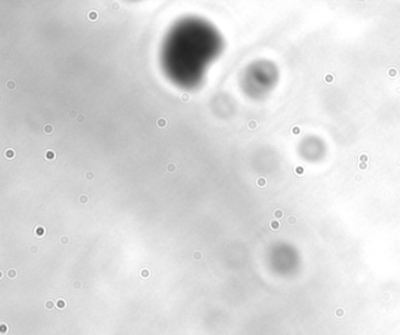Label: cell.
<instances>
[{"label":"cell","mask_w":400,"mask_h":335,"mask_svg":"<svg viewBox=\"0 0 400 335\" xmlns=\"http://www.w3.org/2000/svg\"><path fill=\"white\" fill-rule=\"evenodd\" d=\"M299 154L304 160L309 162H318L325 157L327 154V145L321 137L310 135L304 137L299 143Z\"/></svg>","instance_id":"6da1fadb"},{"label":"cell","mask_w":400,"mask_h":335,"mask_svg":"<svg viewBox=\"0 0 400 335\" xmlns=\"http://www.w3.org/2000/svg\"><path fill=\"white\" fill-rule=\"evenodd\" d=\"M53 132H55V129H53V125H45V127H44V133L48 134V135H50V134L53 133Z\"/></svg>","instance_id":"7a4b0ae2"},{"label":"cell","mask_w":400,"mask_h":335,"mask_svg":"<svg viewBox=\"0 0 400 335\" xmlns=\"http://www.w3.org/2000/svg\"><path fill=\"white\" fill-rule=\"evenodd\" d=\"M88 18H90V20H92V21L97 20V18H99V16H97V12L91 11L90 13H88Z\"/></svg>","instance_id":"3957f363"},{"label":"cell","mask_w":400,"mask_h":335,"mask_svg":"<svg viewBox=\"0 0 400 335\" xmlns=\"http://www.w3.org/2000/svg\"><path fill=\"white\" fill-rule=\"evenodd\" d=\"M180 99L182 100V102H188L189 101V100H191V95H189V94L188 93H183L181 94V97H180Z\"/></svg>","instance_id":"277c9868"},{"label":"cell","mask_w":400,"mask_h":335,"mask_svg":"<svg viewBox=\"0 0 400 335\" xmlns=\"http://www.w3.org/2000/svg\"><path fill=\"white\" fill-rule=\"evenodd\" d=\"M5 156L8 157V159H13L15 157V152L12 149H8L6 152H5Z\"/></svg>","instance_id":"5b68a950"},{"label":"cell","mask_w":400,"mask_h":335,"mask_svg":"<svg viewBox=\"0 0 400 335\" xmlns=\"http://www.w3.org/2000/svg\"><path fill=\"white\" fill-rule=\"evenodd\" d=\"M46 159L47 160H55V152H52V150H48V152H46Z\"/></svg>","instance_id":"8992f818"},{"label":"cell","mask_w":400,"mask_h":335,"mask_svg":"<svg viewBox=\"0 0 400 335\" xmlns=\"http://www.w3.org/2000/svg\"><path fill=\"white\" fill-rule=\"evenodd\" d=\"M176 170V165L174 163H168L167 164V172H174Z\"/></svg>","instance_id":"52a82bcc"},{"label":"cell","mask_w":400,"mask_h":335,"mask_svg":"<svg viewBox=\"0 0 400 335\" xmlns=\"http://www.w3.org/2000/svg\"><path fill=\"white\" fill-rule=\"evenodd\" d=\"M166 125H167V121H166L164 119H160V120H158V125H159L160 128H164Z\"/></svg>","instance_id":"ba28073f"},{"label":"cell","mask_w":400,"mask_h":335,"mask_svg":"<svg viewBox=\"0 0 400 335\" xmlns=\"http://www.w3.org/2000/svg\"><path fill=\"white\" fill-rule=\"evenodd\" d=\"M80 203H82V204H87V203H88V197L86 195L80 196Z\"/></svg>","instance_id":"9c48e42d"},{"label":"cell","mask_w":400,"mask_h":335,"mask_svg":"<svg viewBox=\"0 0 400 335\" xmlns=\"http://www.w3.org/2000/svg\"><path fill=\"white\" fill-rule=\"evenodd\" d=\"M6 86H8V88H10V90H15V87H16V83H15V81H8Z\"/></svg>","instance_id":"30bf717a"},{"label":"cell","mask_w":400,"mask_h":335,"mask_svg":"<svg viewBox=\"0 0 400 335\" xmlns=\"http://www.w3.org/2000/svg\"><path fill=\"white\" fill-rule=\"evenodd\" d=\"M85 177L86 179H88V181H91V179H94V174L92 172H87V174H86Z\"/></svg>","instance_id":"8fae6325"},{"label":"cell","mask_w":400,"mask_h":335,"mask_svg":"<svg viewBox=\"0 0 400 335\" xmlns=\"http://www.w3.org/2000/svg\"><path fill=\"white\" fill-rule=\"evenodd\" d=\"M77 121L78 122L85 121V116H84V115H78V119H77Z\"/></svg>","instance_id":"7c38bea8"},{"label":"cell","mask_w":400,"mask_h":335,"mask_svg":"<svg viewBox=\"0 0 400 335\" xmlns=\"http://www.w3.org/2000/svg\"><path fill=\"white\" fill-rule=\"evenodd\" d=\"M37 234H39V237H41L44 234V229H41V227L37 229Z\"/></svg>","instance_id":"4fadbf2b"},{"label":"cell","mask_w":400,"mask_h":335,"mask_svg":"<svg viewBox=\"0 0 400 335\" xmlns=\"http://www.w3.org/2000/svg\"><path fill=\"white\" fill-rule=\"evenodd\" d=\"M8 276H11V277H16V271H15V270L8 271Z\"/></svg>","instance_id":"5bb4252c"},{"label":"cell","mask_w":400,"mask_h":335,"mask_svg":"<svg viewBox=\"0 0 400 335\" xmlns=\"http://www.w3.org/2000/svg\"><path fill=\"white\" fill-rule=\"evenodd\" d=\"M65 303H64V301H59L58 303V307L62 308V307H65Z\"/></svg>","instance_id":"9a60e30c"},{"label":"cell","mask_w":400,"mask_h":335,"mask_svg":"<svg viewBox=\"0 0 400 335\" xmlns=\"http://www.w3.org/2000/svg\"><path fill=\"white\" fill-rule=\"evenodd\" d=\"M61 243H62V244H68V238L62 237Z\"/></svg>","instance_id":"2e32d148"},{"label":"cell","mask_w":400,"mask_h":335,"mask_svg":"<svg viewBox=\"0 0 400 335\" xmlns=\"http://www.w3.org/2000/svg\"><path fill=\"white\" fill-rule=\"evenodd\" d=\"M194 257L195 259H198V261H200V259H201V254H200V252H196V254H194Z\"/></svg>","instance_id":"e0dca14e"},{"label":"cell","mask_w":400,"mask_h":335,"mask_svg":"<svg viewBox=\"0 0 400 335\" xmlns=\"http://www.w3.org/2000/svg\"><path fill=\"white\" fill-rule=\"evenodd\" d=\"M75 116H77V113H75V112H74V110H72V112H70V119H75Z\"/></svg>","instance_id":"ac0fdd59"},{"label":"cell","mask_w":400,"mask_h":335,"mask_svg":"<svg viewBox=\"0 0 400 335\" xmlns=\"http://www.w3.org/2000/svg\"><path fill=\"white\" fill-rule=\"evenodd\" d=\"M142 276H144V277H147L148 271H146V270H144V271H142Z\"/></svg>","instance_id":"d6986e66"}]
</instances>
